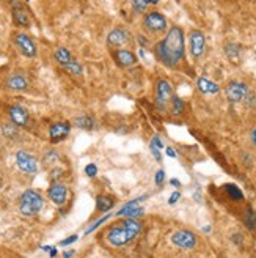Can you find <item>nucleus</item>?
<instances>
[{
    "label": "nucleus",
    "instance_id": "nucleus-1",
    "mask_svg": "<svg viewBox=\"0 0 256 258\" xmlns=\"http://www.w3.org/2000/svg\"><path fill=\"white\" fill-rule=\"evenodd\" d=\"M154 54L162 65L168 68H176L186 54V43H184V32L181 27H171L165 38L156 44Z\"/></svg>",
    "mask_w": 256,
    "mask_h": 258
},
{
    "label": "nucleus",
    "instance_id": "nucleus-2",
    "mask_svg": "<svg viewBox=\"0 0 256 258\" xmlns=\"http://www.w3.org/2000/svg\"><path fill=\"white\" fill-rule=\"evenodd\" d=\"M141 232V222L137 219H125L115 225H112L107 230L106 236L109 243L114 247H123L137 238Z\"/></svg>",
    "mask_w": 256,
    "mask_h": 258
},
{
    "label": "nucleus",
    "instance_id": "nucleus-3",
    "mask_svg": "<svg viewBox=\"0 0 256 258\" xmlns=\"http://www.w3.org/2000/svg\"><path fill=\"white\" fill-rule=\"evenodd\" d=\"M43 203H44V200H43V197H41V194H38L33 189H28L20 195L19 211L24 216H27V218H32V216H35L41 211Z\"/></svg>",
    "mask_w": 256,
    "mask_h": 258
},
{
    "label": "nucleus",
    "instance_id": "nucleus-4",
    "mask_svg": "<svg viewBox=\"0 0 256 258\" xmlns=\"http://www.w3.org/2000/svg\"><path fill=\"white\" fill-rule=\"evenodd\" d=\"M143 28L146 30L148 33H163L167 28V19L163 14L157 13V11H152L148 13L145 17H143Z\"/></svg>",
    "mask_w": 256,
    "mask_h": 258
},
{
    "label": "nucleus",
    "instance_id": "nucleus-5",
    "mask_svg": "<svg viewBox=\"0 0 256 258\" xmlns=\"http://www.w3.org/2000/svg\"><path fill=\"white\" fill-rule=\"evenodd\" d=\"M173 98V90L171 85L167 80H159L156 87V106L159 110L165 112L170 107V102Z\"/></svg>",
    "mask_w": 256,
    "mask_h": 258
},
{
    "label": "nucleus",
    "instance_id": "nucleus-6",
    "mask_svg": "<svg viewBox=\"0 0 256 258\" xmlns=\"http://www.w3.org/2000/svg\"><path fill=\"white\" fill-rule=\"evenodd\" d=\"M171 243L181 247V249H193L197 244V238L189 230H179L171 235Z\"/></svg>",
    "mask_w": 256,
    "mask_h": 258
},
{
    "label": "nucleus",
    "instance_id": "nucleus-7",
    "mask_svg": "<svg viewBox=\"0 0 256 258\" xmlns=\"http://www.w3.org/2000/svg\"><path fill=\"white\" fill-rule=\"evenodd\" d=\"M225 93H227V98L231 102H239L247 98L250 91L244 82H231V84L227 87V90H225Z\"/></svg>",
    "mask_w": 256,
    "mask_h": 258
},
{
    "label": "nucleus",
    "instance_id": "nucleus-8",
    "mask_svg": "<svg viewBox=\"0 0 256 258\" xmlns=\"http://www.w3.org/2000/svg\"><path fill=\"white\" fill-rule=\"evenodd\" d=\"M16 164H17V167L25 173H36V170H38L36 159L32 156V154H28L27 151L16 153Z\"/></svg>",
    "mask_w": 256,
    "mask_h": 258
},
{
    "label": "nucleus",
    "instance_id": "nucleus-9",
    "mask_svg": "<svg viewBox=\"0 0 256 258\" xmlns=\"http://www.w3.org/2000/svg\"><path fill=\"white\" fill-rule=\"evenodd\" d=\"M14 43L17 49L22 52L25 57H35L36 55V46L33 43V39L25 33H16L14 36Z\"/></svg>",
    "mask_w": 256,
    "mask_h": 258
},
{
    "label": "nucleus",
    "instance_id": "nucleus-10",
    "mask_svg": "<svg viewBox=\"0 0 256 258\" xmlns=\"http://www.w3.org/2000/svg\"><path fill=\"white\" fill-rule=\"evenodd\" d=\"M8 115H9V120L14 126H27L28 121H30V115L28 112L20 107V106H11L8 109Z\"/></svg>",
    "mask_w": 256,
    "mask_h": 258
},
{
    "label": "nucleus",
    "instance_id": "nucleus-11",
    "mask_svg": "<svg viewBox=\"0 0 256 258\" xmlns=\"http://www.w3.org/2000/svg\"><path fill=\"white\" fill-rule=\"evenodd\" d=\"M190 52L193 58H200L204 52V35L200 30H193L190 33Z\"/></svg>",
    "mask_w": 256,
    "mask_h": 258
},
{
    "label": "nucleus",
    "instance_id": "nucleus-12",
    "mask_svg": "<svg viewBox=\"0 0 256 258\" xmlns=\"http://www.w3.org/2000/svg\"><path fill=\"white\" fill-rule=\"evenodd\" d=\"M69 129H71V125L68 121H58V123H54L52 126L49 129V136H50V140L54 143L63 140L68 134H69Z\"/></svg>",
    "mask_w": 256,
    "mask_h": 258
},
{
    "label": "nucleus",
    "instance_id": "nucleus-13",
    "mask_svg": "<svg viewBox=\"0 0 256 258\" xmlns=\"http://www.w3.org/2000/svg\"><path fill=\"white\" fill-rule=\"evenodd\" d=\"M49 199L52 200L55 205L61 206L63 203H66L68 200V189L65 184H60V183H55L50 186L49 189Z\"/></svg>",
    "mask_w": 256,
    "mask_h": 258
},
{
    "label": "nucleus",
    "instance_id": "nucleus-14",
    "mask_svg": "<svg viewBox=\"0 0 256 258\" xmlns=\"http://www.w3.org/2000/svg\"><path fill=\"white\" fill-rule=\"evenodd\" d=\"M129 41V32L125 28H115L112 30L107 36V44L114 46V47H120L123 44H126Z\"/></svg>",
    "mask_w": 256,
    "mask_h": 258
},
{
    "label": "nucleus",
    "instance_id": "nucleus-15",
    "mask_svg": "<svg viewBox=\"0 0 256 258\" xmlns=\"http://www.w3.org/2000/svg\"><path fill=\"white\" fill-rule=\"evenodd\" d=\"M145 199V197H141L138 200H134V202H129L126 206H123L121 211L118 213V216H128L129 219H135L137 216H141L143 214V208L141 206H138V203Z\"/></svg>",
    "mask_w": 256,
    "mask_h": 258
},
{
    "label": "nucleus",
    "instance_id": "nucleus-16",
    "mask_svg": "<svg viewBox=\"0 0 256 258\" xmlns=\"http://www.w3.org/2000/svg\"><path fill=\"white\" fill-rule=\"evenodd\" d=\"M115 58L118 60V63H120L121 66H130V65H134L135 61H137L135 55L132 54V52H129V50H125V49L117 50Z\"/></svg>",
    "mask_w": 256,
    "mask_h": 258
},
{
    "label": "nucleus",
    "instance_id": "nucleus-17",
    "mask_svg": "<svg viewBox=\"0 0 256 258\" xmlns=\"http://www.w3.org/2000/svg\"><path fill=\"white\" fill-rule=\"evenodd\" d=\"M197 85H198V90L201 93H204V95H214V93H219V85L214 84V82L209 80V79L200 77L198 82H197Z\"/></svg>",
    "mask_w": 256,
    "mask_h": 258
},
{
    "label": "nucleus",
    "instance_id": "nucleus-18",
    "mask_svg": "<svg viewBox=\"0 0 256 258\" xmlns=\"http://www.w3.org/2000/svg\"><path fill=\"white\" fill-rule=\"evenodd\" d=\"M6 85H8V88H11V90H17V91H20V90H25V88L28 87V84H27L25 77H24V76H20V74H14V76L9 77V79L6 80Z\"/></svg>",
    "mask_w": 256,
    "mask_h": 258
},
{
    "label": "nucleus",
    "instance_id": "nucleus-19",
    "mask_svg": "<svg viewBox=\"0 0 256 258\" xmlns=\"http://www.w3.org/2000/svg\"><path fill=\"white\" fill-rule=\"evenodd\" d=\"M115 205V199L114 197H109V195H99L96 199V210L104 213V211H109L114 208Z\"/></svg>",
    "mask_w": 256,
    "mask_h": 258
},
{
    "label": "nucleus",
    "instance_id": "nucleus-20",
    "mask_svg": "<svg viewBox=\"0 0 256 258\" xmlns=\"http://www.w3.org/2000/svg\"><path fill=\"white\" fill-rule=\"evenodd\" d=\"M54 57H55V60L58 61V63H60L61 66H66L68 63H71V61H73V57H71L69 50L65 49V47H58V49L55 50Z\"/></svg>",
    "mask_w": 256,
    "mask_h": 258
},
{
    "label": "nucleus",
    "instance_id": "nucleus-21",
    "mask_svg": "<svg viewBox=\"0 0 256 258\" xmlns=\"http://www.w3.org/2000/svg\"><path fill=\"white\" fill-rule=\"evenodd\" d=\"M13 19L17 25H22V27H28L30 25V19L27 16V13L24 11L22 8H14L13 9Z\"/></svg>",
    "mask_w": 256,
    "mask_h": 258
},
{
    "label": "nucleus",
    "instance_id": "nucleus-22",
    "mask_svg": "<svg viewBox=\"0 0 256 258\" xmlns=\"http://www.w3.org/2000/svg\"><path fill=\"white\" fill-rule=\"evenodd\" d=\"M170 107H171V113L173 115H181V113L184 112V101L181 99V98H178V96H175L173 95V98H171V102H170Z\"/></svg>",
    "mask_w": 256,
    "mask_h": 258
},
{
    "label": "nucleus",
    "instance_id": "nucleus-23",
    "mask_svg": "<svg viewBox=\"0 0 256 258\" xmlns=\"http://www.w3.org/2000/svg\"><path fill=\"white\" fill-rule=\"evenodd\" d=\"M225 52H227V55L230 57L231 61H238L239 57H241V47L238 44H227L225 46Z\"/></svg>",
    "mask_w": 256,
    "mask_h": 258
},
{
    "label": "nucleus",
    "instance_id": "nucleus-24",
    "mask_svg": "<svg viewBox=\"0 0 256 258\" xmlns=\"http://www.w3.org/2000/svg\"><path fill=\"white\" fill-rule=\"evenodd\" d=\"M225 191H227V194L230 195V197L233 199V200H242L244 199V194L241 192V189L239 188H236V186L234 184H225Z\"/></svg>",
    "mask_w": 256,
    "mask_h": 258
},
{
    "label": "nucleus",
    "instance_id": "nucleus-25",
    "mask_svg": "<svg viewBox=\"0 0 256 258\" xmlns=\"http://www.w3.org/2000/svg\"><path fill=\"white\" fill-rule=\"evenodd\" d=\"M160 148H163L162 140L159 139V136H154V137H152V140H151V153L154 154V158H156L157 161L162 159V158H160Z\"/></svg>",
    "mask_w": 256,
    "mask_h": 258
},
{
    "label": "nucleus",
    "instance_id": "nucleus-26",
    "mask_svg": "<svg viewBox=\"0 0 256 258\" xmlns=\"http://www.w3.org/2000/svg\"><path fill=\"white\" fill-rule=\"evenodd\" d=\"M76 126L79 128H84V129H93L95 128V120L90 118V117H79L74 120Z\"/></svg>",
    "mask_w": 256,
    "mask_h": 258
},
{
    "label": "nucleus",
    "instance_id": "nucleus-27",
    "mask_svg": "<svg viewBox=\"0 0 256 258\" xmlns=\"http://www.w3.org/2000/svg\"><path fill=\"white\" fill-rule=\"evenodd\" d=\"M245 224L250 230H256V214L253 210H245Z\"/></svg>",
    "mask_w": 256,
    "mask_h": 258
},
{
    "label": "nucleus",
    "instance_id": "nucleus-28",
    "mask_svg": "<svg viewBox=\"0 0 256 258\" xmlns=\"http://www.w3.org/2000/svg\"><path fill=\"white\" fill-rule=\"evenodd\" d=\"M65 69H68L69 73H73V74H76V76H80L82 73H84V69H82V65L79 63V61H76V60H73L71 63H68V65L65 66Z\"/></svg>",
    "mask_w": 256,
    "mask_h": 258
},
{
    "label": "nucleus",
    "instance_id": "nucleus-29",
    "mask_svg": "<svg viewBox=\"0 0 256 258\" xmlns=\"http://www.w3.org/2000/svg\"><path fill=\"white\" fill-rule=\"evenodd\" d=\"M156 3L157 2H134L132 3V8H134L137 13H141V11H145L148 5H156Z\"/></svg>",
    "mask_w": 256,
    "mask_h": 258
},
{
    "label": "nucleus",
    "instance_id": "nucleus-30",
    "mask_svg": "<svg viewBox=\"0 0 256 258\" xmlns=\"http://www.w3.org/2000/svg\"><path fill=\"white\" fill-rule=\"evenodd\" d=\"M85 173L88 175V177H95V175L98 173V167L95 166V164H88V166L85 167Z\"/></svg>",
    "mask_w": 256,
    "mask_h": 258
},
{
    "label": "nucleus",
    "instance_id": "nucleus-31",
    "mask_svg": "<svg viewBox=\"0 0 256 258\" xmlns=\"http://www.w3.org/2000/svg\"><path fill=\"white\" fill-rule=\"evenodd\" d=\"M3 132L6 134V137H14V136H17V132H16V129H13L11 126H3Z\"/></svg>",
    "mask_w": 256,
    "mask_h": 258
},
{
    "label": "nucleus",
    "instance_id": "nucleus-32",
    "mask_svg": "<svg viewBox=\"0 0 256 258\" xmlns=\"http://www.w3.org/2000/svg\"><path fill=\"white\" fill-rule=\"evenodd\" d=\"M107 219H109V216H106V218H102V219H99L98 222H95V224H93V225H91V227H90V229L87 230V233H91V232H93V230H96V229H98V227H99V225H101L102 222H106Z\"/></svg>",
    "mask_w": 256,
    "mask_h": 258
},
{
    "label": "nucleus",
    "instance_id": "nucleus-33",
    "mask_svg": "<svg viewBox=\"0 0 256 258\" xmlns=\"http://www.w3.org/2000/svg\"><path fill=\"white\" fill-rule=\"evenodd\" d=\"M163 178H165V172H163V170H159V172L156 173V184H162Z\"/></svg>",
    "mask_w": 256,
    "mask_h": 258
},
{
    "label": "nucleus",
    "instance_id": "nucleus-34",
    "mask_svg": "<svg viewBox=\"0 0 256 258\" xmlns=\"http://www.w3.org/2000/svg\"><path fill=\"white\" fill-rule=\"evenodd\" d=\"M179 197H181V194H179V192H173V194H171V197H170V200H168V203H170V205L176 203V202L179 200Z\"/></svg>",
    "mask_w": 256,
    "mask_h": 258
},
{
    "label": "nucleus",
    "instance_id": "nucleus-35",
    "mask_svg": "<svg viewBox=\"0 0 256 258\" xmlns=\"http://www.w3.org/2000/svg\"><path fill=\"white\" fill-rule=\"evenodd\" d=\"M74 241H77V235H73L71 236V238H68V240H63L60 244L61 246H68V244H71V243H74Z\"/></svg>",
    "mask_w": 256,
    "mask_h": 258
},
{
    "label": "nucleus",
    "instance_id": "nucleus-36",
    "mask_svg": "<svg viewBox=\"0 0 256 258\" xmlns=\"http://www.w3.org/2000/svg\"><path fill=\"white\" fill-rule=\"evenodd\" d=\"M167 154L170 158H176V151L173 150V148H167Z\"/></svg>",
    "mask_w": 256,
    "mask_h": 258
},
{
    "label": "nucleus",
    "instance_id": "nucleus-37",
    "mask_svg": "<svg viewBox=\"0 0 256 258\" xmlns=\"http://www.w3.org/2000/svg\"><path fill=\"white\" fill-rule=\"evenodd\" d=\"M252 140H253L255 147H256V129H253V132H252Z\"/></svg>",
    "mask_w": 256,
    "mask_h": 258
},
{
    "label": "nucleus",
    "instance_id": "nucleus-38",
    "mask_svg": "<svg viewBox=\"0 0 256 258\" xmlns=\"http://www.w3.org/2000/svg\"><path fill=\"white\" fill-rule=\"evenodd\" d=\"M73 254H74L73 251H71V252H65V255H63V257H65V258H69V257H73Z\"/></svg>",
    "mask_w": 256,
    "mask_h": 258
},
{
    "label": "nucleus",
    "instance_id": "nucleus-39",
    "mask_svg": "<svg viewBox=\"0 0 256 258\" xmlns=\"http://www.w3.org/2000/svg\"><path fill=\"white\" fill-rule=\"evenodd\" d=\"M171 184H173V186H176V188H178V186H179L181 183H179L178 180H171Z\"/></svg>",
    "mask_w": 256,
    "mask_h": 258
}]
</instances>
